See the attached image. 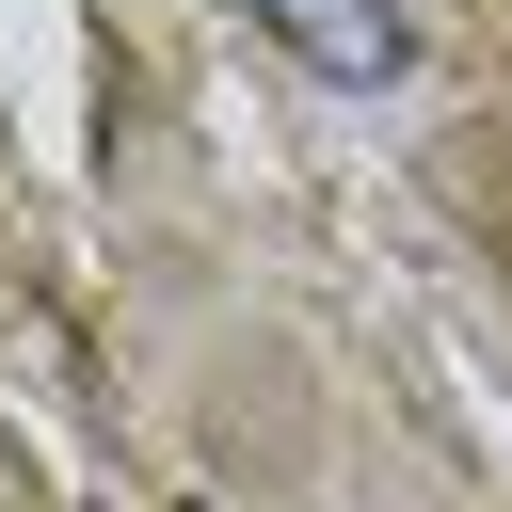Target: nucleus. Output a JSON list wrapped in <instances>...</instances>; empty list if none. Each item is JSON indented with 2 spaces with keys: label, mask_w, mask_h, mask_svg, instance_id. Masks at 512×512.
<instances>
[{
  "label": "nucleus",
  "mask_w": 512,
  "mask_h": 512,
  "mask_svg": "<svg viewBox=\"0 0 512 512\" xmlns=\"http://www.w3.org/2000/svg\"><path fill=\"white\" fill-rule=\"evenodd\" d=\"M272 48H304L320 80H352V96H384L400 64H416V32H400V0H240Z\"/></svg>",
  "instance_id": "1"
}]
</instances>
